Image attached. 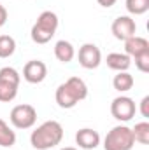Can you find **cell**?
Returning a JSON list of instances; mask_svg holds the SVG:
<instances>
[{"mask_svg": "<svg viewBox=\"0 0 149 150\" xmlns=\"http://www.w3.org/2000/svg\"><path fill=\"white\" fill-rule=\"evenodd\" d=\"M62 140H63V127L56 120H46L44 124L39 126L37 129L32 133V136H30L32 147L37 150L53 149V147L60 145Z\"/></svg>", "mask_w": 149, "mask_h": 150, "instance_id": "1", "label": "cell"}, {"mask_svg": "<svg viewBox=\"0 0 149 150\" xmlns=\"http://www.w3.org/2000/svg\"><path fill=\"white\" fill-rule=\"evenodd\" d=\"M86 96H88V86L79 77H70L56 89V103L62 108H74L79 101L86 100Z\"/></svg>", "mask_w": 149, "mask_h": 150, "instance_id": "2", "label": "cell"}, {"mask_svg": "<svg viewBox=\"0 0 149 150\" xmlns=\"http://www.w3.org/2000/svg\"><path fill=\"white\" fill-rule=\"evenodd\" d=\"M58 28V16L51 11H44L32 26V40L35 44H47L54 37Z\"/></svg>", "mask_w": 149, "mask_h": 150, "instance_id": "3", "label": "cell"}, {"mask_svg": "<svg viewBox=\"0 0 149 150\" xmlns=\"http://www.w3.org/2000/svg\"><path fill=\"white\" fill-rule=\"evenodd\" d=\"M135 145L133 133L128 126H116L107 133L104 140L105 150H132Z\"/></svg>", "mask_w": 149, "mask_h": 150, "instance_id": "4", "label": "cell"}, {"mask_svg": "<svg viewBox=\"0 0 149 150\" xmlns=\"http://www.w3.org/2000/svg\"><path fill=\"white\" fill-rule=\"evenodd\" d=\"M37 120V112L32 105H18L11 110V122L18 129H30Z\"/></svg>", "mask_w": 149, "mask_h": 150, "instance_id": "5", "label": "cell"}, {"mask_svg": "<svg viewBox=\"0 0 149 150\" xmlns=\"http://www.w3.org/2000/svg\"><path fill=\"white\" fill-rule=\"evenodd\" d=\"M137 112V107H135V101L128 96H119L116 98L111 103V113L116 120H121V122H128Z\"/></svg>", "mask_w": 149, "mask_h": 150, "instance_id": "6", "label": "cell"}, {"mask_svg": "<svg viewBox=\"0 0 149 150\" xmlns=\"http://www.w3.org/2000/svg\"><path fill=\"white\" fill-rule=\"evenodd\" d=\"M102 63V52L95 44H84L79 49V65L86 70H93L98 68V65Z\"/></svg>", "mask_w": 149, "mask_h": 150, "instance_id": "7", "label": "cell"}, {"mask_svg": "<svg viewBox=\"0 0 149 150\" xmlns=\"http://www.w3.org/2000/svg\"><path fill=\"white\" fill-rule=\"evenodd\" d=\"M111 30H112V35L117 38V40H126V38L135 35L137 25H135V21L130 16H119V18L114 19Z\"/></svg>", "mask_w": 149, "mask_h": 150, "instance_id": "8", "label": "cell"}, {"mask_svg": "<svg viewBox=\"0 0 149 150\" xmlns=\"http://www.w3.org/2000/svg\"><path fill=\"white\" fill-rule=\"evenodd\" d=\"M47 75V67L39 61V59H32L25 65L23 68V79L30 84H40Z\"/></svg>", "mask_w": 149, "mask_h": 150, "instance_id": "9", "label": "cell"}, {"mask_svg": "<svg viewBox=\"0 0 149 150\" xmlns=\"http://www.w3.org/2000/svg\"><path fill=\"white\" fill-rule=\"evenodd\" d=\"M75 143L84 150L97 149L98 143H100V134H98L95 129H90V127L79 129L77 134H75Z\"/></svg>", "mask_w": 149, "mask_h": 150, "instance_id": "10", "label": "cell"}, {"mask_svg": "<svg viewBox=\"0 0 149 150\" xmlns=\"http://www.w3.org/2000/svg\"><path fill=\"white\" fill-rule=\"evenodd\" d=\"M125 54H128L130 58H137L139 54H144V52H149V42L144 37H133L126 38L125 40Z\"/></svg>", "mask_w": 149, "mask_h": 150, "instance_id": "11", "label": "cell"}, {"mask_svg": "<svg viewBox=\"0 0 149 150\" xmlns=\"http://www.w3.org/2000/svg\"><path fill=\"white\" fill-rule=\"evenodd\" d=\"M107 67L111 70H116V72H126L132 65V59L128 54H121V52H111L107 56Z\"/></svg>", "mask_w": 149, "mask_h": 150, "instance_id": "12", "label": "cell"}, {"mask_svg": "<svg viewBox=\"0 0 149 150\" xmlns=\"http://www.w3.org/2000/svg\"><path fill=\"white\" fill-rule=\"evenodd\" d=\"M54 56L58 61L62 63H69L72 61L75 56V51H74V45L67 40H58L56 45H54Z\"/></svg>", "mask_w": 149, "mask_h": 150, "instance_id": "13", "label": "cell"}, {"mask_svg": "<svg viewBox=\"0 0 149 150\" xmlns=\"http://www.w3.org/2000/svg\"><path fill=\"white\" fill-rule=\"evenodd\" d=\"M112 86H114L116 91L126 93V91H130L133 87V77L128 74V72H117V75L112 80Z\"/></svg>", "mask_w": 149, "mask_h": 150, "instance_id": "14", "label": "cell"}, {"mask_svg": "<svg viewBox=\"0 0 149 150\" xmlns=\"http://www.w3.org/2000/svg\"><path fill=\"white\" fill-rule=\"evenodd\" d=\"M18 87H19V86L0 79V101H4V103L12 101V100L16 98V94H18Z\"/></svg>", "mask_w": 149, "mask_h": 150, "instance_id": "15", "label": "cell"}, {"mask_svg": "<svg viewBox=\"0 0 149 150\" xmlns=\"http://www.w3.org/2000/svg\"><path fill=\"white\" fill-rule=\"evenodd\" d=\"M16 143V133L0 119V147L7 149V147H12Z\"/></svg>", "mask_w": 149, "mask_h": 150, "instance_id": "16", "label": "cell"}, {"mask_svg": "<svg viewBox=\"0 0 149 150\" xmlns=\"http://www.w3.org/2000/svg\"><path fill=\"white\" fill-rule=\"evenodd\" d=\"M132 133H133L135 142H139L142 145H148L149 143V122H139V124H135V127L132 129Z\"/></svg>", "mask_w": 149, "mask_h": 150, "instance_id": "17", "label": "cell"}, {"mask_svg": "<svg viewBox=\"0 0 149 150\" xmlns=\"http://www.w3.org/2000/svg\"><path fill=\"white\" fill-rule=\"evenodd\" d=\"M16 51V40L9 35H0V58H9Z\"/></svg>", "mask_w": 149, "mask_h": 150, "instance_id": "18", "label": "cell"}, {"mask_svg": "<svg viewBox=\"0 0 149 150\" xmlns=\"http://www.w3.org/2000/svg\"><path fill=\"white\" fill-rule=\"evenodd\" d=\"M126 11L130 14L140 16L149 11V0H126Z\"/></svg>", "mask_w": 149, "mask_h": 150, "instance_id": "19", "label": "cell"}, {"mask_svg": "<svg viewBox=\"0 0 149 150\" xmlns=\"http://www.w3.org/2000/svg\"><path fill=\"white\" fill-rule=\"evenodd\" d=\"M0 79H2V80H7V82H12V84H16V86H19V80H21L19 74H18L14 68H11V67H4V68L0 70Z\"/></svg>", "mask_w": 149, "mask_h": 150, "instance_id": "20", "label": "cell"}, {"mask_svg": "<svg viewBox=\"0 0 149 150\" xmlns=\"http://www.w3.org/2000/svg\"><path fill=\"white\" fill-rule=\"evenodd\" d=\"M135 67H137L140 72L148 74V72H149V52L139 54V56L135 58Z\"/></svg>", "mask_w": 149, "mask_h": 150, "instance_id": "21", "label": "cell"}, {"mask_svg": "<svg viewBox=\"0 0 149 150\" xmlns=\"http://www.w3.org/2000/svg\"><path fill=\"white\" fill-rule=\"evenodd\" d=\"M149 96H144L142 98V101H140V113H142V117H149Z\"/></svg>", "mask_w": 149, "mask_h": 150, "instance_id": "22", "label": "cell"}, {"mask_svg": "<svg viewBox=\"0 0 149 150\" xmlns=\"http://www.w3.org/2000/svg\"><path fill=\"white\" fill-rule=\"evenodd\" d=\"M5 23H7V11H5V7L0 4V28H2Z\"/></svg>", "mask_w": 149, "mask_h": 150, "instance_id": "23", "label": "cell"}, {"mask_svg": "<svg viewBox=\"0 0 149 150\" xmlns=\"http://www.w3.org/2000/svg\"><path fill=\"white\" fill-rule=\"evenodd\" d=\"M102 7H112L114 4H116V0H97Z\"/></svg>", "mask_w": 149, "mask_h": 150, "instance_id": "24", "label": "cell"}, {"mask_svg": "<svg viewBox=\"0 0 149 150\" xmlns=\"http://www.w3.org/2000/svg\"><path fill=\"white\" fill-rule=\"evenodd\" d=\"M62 150H77V149H74V147H65V149H62Z\"/></svg>", "mask_w": 149, "mask_h": 150, "instance_id": "25", "label": "cell"}]
</instances>
